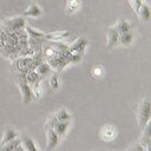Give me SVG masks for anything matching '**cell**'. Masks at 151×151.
Listing matches in <instances>:
<instances>
[{
  "label": "cell",
  "mask_w": 151,
  "mask_h": 151,
  "mask_svg": "<svg viewBox=\"0 0 151 151\" xmlns=\"http://www.w3.org/2000/svg\"><path fill=\"white\" fill-rule=\"evenodd\" d=\"M150 117H151V101L149 97H145L144 99H142L137 109V122H138V127L140 130L150 122Z\"/></svg>",
  "instance_id": "6da1fadb"
},
{
  "label": "cell",
  "mask_w": 151,
  "mask_h": 151,
  "mask_svg": "<svg viewBox=\"0 0 151 151\" xmlns=\"http://www.w3.org/2000/svg\"><path fill=\"white\" fill-rule=\"evenodd\" d=\"M1 26L8 31H21V29H25L26 21L22 17H14V18L4 20Z\"/></svg>",
  "instance_id": "7a4b0ae2"
},
{
  "label": "cell",
  "mask_w": 151,
  "mask_h": 151,
  "mask_svg": "<svg viewBox=\"0 0 151 151\" xmlns=\"http://www.w3.org/2000/svg\"><path fill=\"white\" fill-rule=\"evenodd\" d=\"M17 77L19 78V87H20V91H21V97H22V104L26 105L28 103H31V100L33 99V94H32V91H31V86L26 83L25 80V76L24 74H17Z\"/></svg>",
  "instance_id": "3957f363"
},
{
  "label": "cell",
  "mask_w": 151,
  "mask_h": 151,
  "mask_svg": "<svg viewBox=\"0 0 151 151\" xmlns=\"http://www.w3.org/2000/svg\"><path fill=\"white\" fill-rule=\"evenodd\" d=\"M99 137L104 142H112L117 137V129L113 125H104L99 131Z\"/></svg>",
  "instance_id": "277c9868"
},
{
  "label": "cell",
  "mask_w": 151,
  "mask_h": 151,
  "mask_svg": "<svg viewBox=\"0 0 151 151\" xmlns=\"http://www.w3.org/2000/svg\"><path fill=\"white\" fill-rule=\"evenodd\" d=\"M87 44H88V41L85 38L79 37L72 45L68 46V52L70 53H80V54L84 55V52H85V48H86Z\"/></svg>",
  "instance_id": "5b68a950"
},
{
  "label": "cell",
  "mask_w": 151,
  "mask_h": 151,
  "mask_svg": "<svg viewBox=\"0 0 151 151\" xmlns=\"http://www.w3.org/2000/svg\"><path fill=\"white\" fill-rule=\"evenodd\" d=\"M46 136H47V150H54L59 144V136L53 130V127H46Z\"/></svg>",
  "instance_id": "8992f818"
},
{
  "label": "cell",
  "mask_w": 151,
  "mask_h": 151,
  "mask_svg": "<svg viewBox=\"0 0 151 151\" xmlns=\"http://www.w3.org/2000/svg\"><path fill=\"white\" fill-rule=\"evenodd\" d=\"M106 37H107L106 38L107 39L106 47H107V50H111L112 47H114L118 44V39H119V33H118V31L116 29L114 26H112L107 29V35Z\"/></svg>",
  "instance_id": "52a82bcc"
},
{
  "label": "cell",
  "mask_w": 151,
  "mask_h": 151,
  "mask_svg": "<svg viewBox=\"0 0 151 151\" xmlns=\"http://www.w3.org/2000/svg\"><path fill=\"white\" fill-rule=\"evenodd\" d=\"M70 31H55L51 33H46L44 35V39L50 40V41H60L63 39H66L70 35Z\"/></svg>",
  "instance_id": "ba28073f"
},
{
  "label": "cell",
  "mask_w": 151,
  "mask_h": 151,
  "mask_svg": "<svg viewBox=\"0 0 151 151\" xmlns=\"http://www.w3.org/2000/svg\"><path fill=\"white\" fill-rule=\"evenodd\" d=\"M68 127H70V120H66V122H57L55 125L53 126V130L57 132V134L59 136V138H63V137H65Z\"/></svg>",
  "instance_id": "9c48e42d"
},
{
  "label": "cell",
  "mask_w": 151,
  "mask_h": 151,
  "mask_svg": "<svg viewBox=\"0 0 151 151\" xmlns=\"http://www.w3.org/2000/svg\"><path fill=\"white\" fill-rule=\"evenodd\" d=\"M81 7V0H66V6L65 9L68 14L76 13L77 11H79Z\"/></svg>",
  "instance_id": "30bf717a"
},
{
  "label": "cell",
  "mask_w": 151,
  "mask_h": 151,
  "mask_svg": "<svg viewBox=\"0 0 151 151\" xmlns=\"http://www.w3.org/2000/svg\"><path fill=\"white\" fill-rule=\"evenodd\" d=\"M21 145L25 147L26 151H39L38 147L35 146L34 140L29 136H27V134L22 136V138H21Z\"/></svg>",
  "instance_id": "8fae6325"
},
{
  "label": "cell",
  "mask_w": 151,
  "mask_h": 151,
  "mask_svg": "<svg viewBox=\"0 0 151 151\" xmlns=\"http://www.w3.org/2000/svg\"><path fill=\"white\" fill-rule=\"evenodd\" d=\"M132 41H133V33H132V31H129V32L119 34L118 44H120L123 46H130L132 44Z\"/></svg>",
  "instance_id": "7c38bea8"
},
{
  "label": "cell",
  "mask_w": 151,
  "mask_h": 151,
  "mask_svg": "<svg viewBox=\"0 0 151 151\" xmlns=\"http://www.w3.org/2000/svg\"><path fill=\"white\" fill-rule=\"evenodd\" d=\"M114 27H116V29L118 31V33L120 34V33H125V32L131 31L132 25H131L126 19H119V20L117 21V24H116Z\"/></svg>",
  "instance_id": "4fadbf2b"
},
{
  "label": "cell",
  "mask_w": 151,
  "mask_h": 151,
  "mask_svg": "<svg viewBox=\"0 0 151 151\" xmlns=\"http://www.w3.org/2000/svg\"><path fill=\"white\" fill-rule=\"evenodd\" d=\"M25 32L27 33L28 39H44V35H45V33H42V32L31 27L29 25L25 26Z\"/></svg>",
  "instance_id": "5bb4252c"
},
{
  "label": "cell",
  "mask_w": 151,
  "mask_h": 151,
  "mask_svg": "<svg viewBox=\"0 0 151 151\" xmlns=\"http://www.w3.org/2000/svg\"><path fill=\"white\" fill-rule=\"evenodd\" d=\"M22 15H25V17H32V18H38V17L41 15V8H40V6L33 4V5H31V6L22 13Z\"/></svg>",
  "instance_id": "9a60e30c"
},
{
  "label": "cell",
  "mask_w": 151,
  "mask_h": 151,
  "mask_svg": "<svg viewBox=\"0 0 151 151\" xmlns=\"http://www.w3.org/2000/svg\"><path fill=\"white\" fill-rule=\"evenodd\" d=\"M35 71L38 72V74H39V76H40V78L42 79L44 77H46L47 74H50V73H51V66L48 65V63H47V61H41V63L37 66Z\"/></svg>",
  "instance_id": "2e32d148"
},
{
  "label": "cell",
  "mask_w": 151,
  "mask_h": 151,
  "mask_svg": "<svg viewBox=\"0 0 151 151\" xmlns=\"http://www.w3.org/2000/svg\"><path fill=\"white\" fill-rule=\"evenodd\" d=\"M18 134H19V133H18L15 130H13V129H7V130L5 131V133H4V136H2L1 145H4V144H6V143H8V142L15 139V138L18 137Z\"/></svg>",
  "instance_id": "e0dca14e"
},
{
  "label": "cell",
  "mask_w": 151,
  "mask_h": 151,
  "mask_svg": "<svg viewBox=\"0 0 151 151\" xmlns=\"http://www.w3.org/2000/svg\"><path fill=\"white\" fill-rule=\"evenodd\" d=\"M31 86V91H32V94L34 98H41L42 96V84H41V79L33 83Z\"/></svg>",
  "instance_id": "ac0fdd59"
},
{
  "label": "cell",
  "mask_w": 151,
  "mask_h": 151,
  "mask_svg": "<svg viewBox=\"0 0 151 151\" xmlns=\"http://www.w3.org/2000/svg\"><path fill=\"white\" fill-rule=\"evenodd\" d=\"M137 15H138V17H139L142 20H144V21H147V20L150 19V15H151V12H150V7H149L147 5H145V4H143V5L140 6V8H139V11H138Z\"/></svg>",
  "instance_id": "d6986e66"
},
{
  "label": "cell",
  "mask_w": 151,
  "mask_h": 151,
  "mask_svg": "<svg viewBox=\"0 0 151 151\" xmlns=\"http://www.w3.org/2000/svg\"><path fill=\"white\" fill-rule=\"evenodd\" d=\"M41 78H40V76L38 74V72L35 71V70H31V71H28L26 74H25V80H26V83L28 84V85H32L33 83H35V81H38V80H40Z\"/></svg>",
  "instance_id": "ffe728a7"
},
{
  "label": "cell",
  "mask_w": 151,
  "mask_h": 151,
  "mask_svg": "<svg viewBox=\"0 0 151 151\" xmlns=\"http://www.w3.org/2000/svg\"><path fill=\"white\" fill-rule=\"evenodd\" d=\"M50 86L52 88V91L57 92L60 87V77L58 74V72H54L51 74V78H50Z\"/></svg>",
  "instance_id": "44dd1931"
},
{
  "label": "cell",
  "mask_w": 151,
  "mask_h": 151,
  "mask_svg": "<svg viewBox=\"0 0 151 151\" xmlns=\"http://www.w3.org/2000/svg\"><path fill=\"white\" fill-rule=\"evenodd\" d=\"M20 144H21V139L15 138V139H13V140H11V142H8V143L1 145L0 151H13V150H14L18 145H20Z\"/></svg>",
  "instance_id": "7402d4cb"
},
{
  "label": "cell",
  "mask_w": 151,
  "mask_h": 151,
  "mask_svg": "<svg viewBox=\"0 0 151 151\" xmlns=\"http://www.w3.org/2000/svg\"><path fill=\"white\" fill-rule=\"evenodd\" d=\"M55 118L58 122H66V120H71V114L66 109H60L59 111H57L54 113Z\"/></svg>",
  "instance_id": "603a6c76"
},
{
  "label": "cell",
  "mask_w": 151,
  "mask_h": 151,
  "mask_svg": "<svg viewBox=\"0 0 151 151\" xmlns=\"http://www.w3.org/2000/svg\"><path fill=\"white\" fill-rule=\"evenodd\" d=\"M104 73H105V71H104V67L101 65H97V66H93L91 68V76L93 78L100 79V78L104 77Z\"/></svg>",
  "instance_id": "cb8c5ba5"
},
{
  "label": "cell",
  "mask_w": 151,
  "mask_h": 151,
  "mask_svg": "<svg viewBox=\"0 0 151 151\" xmlns=\"http://www.w3.org/2000/svg\"><path fill=\"white\" fill-rule=\"evenodd\" d=\"M83 60V54L80 53H70L68 55V61L72 64H78Z\"/></svg>",
  "instance_id": "d4e9b609"
},
{
  "label": "cell",
  "mask_w": 151,
  "mask_h": 151,
  "mask_svg": "<svg viewBox=\"0 0 151 151\" xmlns=\"http://www.w3.org/2000/svg\"><path fill=\"white\" fill-rule=\"evenodd\" d=\"M127 1H129L130 6L132 7V9L134 11V13L137 14L139 8H140V6L143 5V0H127Z\"/></svg>",
  "instance_id": "484cf974"
},
{
  "label": "cell",
  "mask_w": 151,
  "mask_h": 151,
  "mask_svg": "<svg viewBox=\"0 0 151 151\" xmlns=\"http://www.w3.org/2000/svg\"><path fill=\"white\" fill-rule=\"evenodd\" d=\"M58 120H57V118H55V116L54 114H52V116H50V118L47 119V122H46V127H53L54 125H55V123H57Z\"/></svg>",
  "instance_id": "4316f807"
},
{
  "label": "cell",
  "mask_w": 151,
  "mask_h": 151,
  "mask_svg": "<svg viewBox=\"0 0 151 151\" xmlns=\"http://www.w3.org/2000/svg\"><path fill=\"white\" fill-rule=\"evenodd\" d=\"M145 150V147L144 146H142L139 143H137V144H134L131 149H129L127 151H144Z\"/></svg>",
  "instance_id": "83f0119b"
},
{
  "label": "cell",
  "mask_w": 151,
  "mask_h": 151,
  "mask_svg": "<svg viewBox=\"0 0 151 151\" xmlns=\"http://www.w3.org/2000/svg\"><path fill=\"white\" fill-rule=\"evenodd\" d=\"M13 151H26V150H25V147H24V146L20 144V145H18V146H17V147H15Z\"/></svg>",
  "instance_id": "f1b7e54d"
},
{
  "label": "cell",
  "mask_w": 151,
  "mask_h": 151,
  "mask_svg": "<svg viewBox=\"0 0 151 151\" xmlns=\"http://www.w3.org/2000/svg\"><path fill=\"white\" fill-rule=\"evenodd\" d=\"M144 151H151V147H146Z\"/></svg>",
  "instance_id": "f546056e"
}]
</instances>
